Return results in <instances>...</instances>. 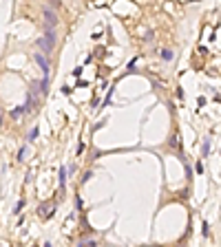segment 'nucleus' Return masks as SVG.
Segmentation results:
<instances>
[{
	"instance_id": "0eeeda50",
	"label": "nucleus",
	"mask_w": 221,
	"mask_h": 247,
	"mask_svg": "<svg viewBox=\"0 0 221 247\" xmlns=\"http://www.w3.org/2000/svg\"><path fill=\"white\" fill-rule=\"evenodd\" d=\"M27 150H29V146H27V143H24V146L20 148V152H18V161H22L24 157H27Z\"/></svg>"
},
{
	"instance_id": "9b49d317",
	"label": "nucleus",
	"mask_w": 221,
	"mask_h": 247,
	"mask_svg": "<svg viewBox=\"0 0 221 247\" xmlns=\"http://www.w3.org/2000/svg\"><path fill=\"white\" fill-rule=\"evenodd\" d=\"M22 207H24V201H20V203H18V205H16V207H13V214H18V212H20V210H22Z\"/></svg>"
},
{
	"instance_id": "20e7f679",
	"label": "nucleus",
	"mask_w": 221,
	"mask_h": 247,
	"mask_svg": "<svg viewBox=\"0 0 221 247\" xmlns=\"http://www.w3.org/2000/svg\"><path fill=\"white\" fill-rule=\"evenodd\" d=\"M53 210H55V207H53ZM53 210H51V205H46V203L38 207V212H40V216H42V218H49V216L53 214Z\"/></svg>"
},
{
	"instance_id": "9d476101",
	"label": "nucleus",
	"mask_w": 221,
	"mask_h": 247,
	"mask_svg": "<svg viewBox=\"0 0 221 247\" xmlns=\"http://www.w3.org/2000/svg\"><path fill=\"white\" fill-rule=\"evenodd\" d=\"M36 137H38V128H33V130H31V133H29V141H33V139H36Z\"/></svg>"
},
{
	"instance_id": "39448f33",
	"label": "nucleus",
	"mask_w": 221,
	"mask_h": 247,
	"mask_svg": "<svg viewBox=\"0 0 221 247\" xmlns=\"http://www.w3.org/2000/svg\"><path fill=\"white\" fill-rule=\"evenodd\" d=\"M24 110H27L24 106H16V108L11 110V117H13V119H18V117H22V115H24Z\"/></svg>"
},
{
	"instance_id": "423d86ee",
	"label": "nucleus",
	"mask_w": 221,
	"mask_h": 247,
	"mask_svg": "<svg viewBox=\"0 0 221 247\" xmlns=\"http://www.w3.org/2000/svg\"><path fill=\"white\" fill-rule=\"evenodd\" d=\"M66 177H69V170H66V168H60V188H64Z\"/></svg>"
},
{
	"instance_id": "6e6552de",
	"label": "nucleus",
	"mask_w": 221,
	"mask_h": 247,
	"mask_svg": "<svg viewBox=\"0 0 221 247\" xmlns=\"http://www.w3.org/2000/svg\"><path fill=\"white\" fill-rule=\"evenodd\" d=\"M161 58H164L166 62H170V60H173V51H168V49H164V51H161Z\"/></svg>"
},
{
	"instance_id": "f8f14e48",
	"label": "nucleus",
	"mask_w": 221,
	"mask_h": 247,
	"mask_svg": "<svg viewBox=\"0 0 221 247\" xmlns=\"http://www.w3.org/2000/svg\"><path fill=\"white\" fill-rule=\"evenodd\" d=\"M2 119H5V113H2V108H0V126H2Z\"/></svg>"
},
{
	"instance_id": "1a4fd4ad",
	"label": "nucleus",
	"mask_w": 221,
	"mask_h": 247,
	"mask_svg": "<svg viewBox=\"0 0 221 247\" xmlns=\"http://www.w3.org/2000/svg\"><path fill=\"white\" fill-rule=\"evenodd\" d=\"M201 152H204V157H208V155H210V141H204V146H201Z\"/></svg>"
},
{
	"instance_id": "7ed1b4c3",
	"label": "nucleus",
	"mask_w": 221,
	"mask_h": 247,
	"mask_svg": "<svg viewBox=\"0 0 221 247\" xmlns=\"http://www.w3.org/2000/svg\"><path fill=\"white\" fill-rule=\"evenodd\" d=\"M36 62H38V66L42 68V73H44V77H49V62L44 60V55L36 53Z\"/></svg>"
},
{
	"instance_id": "ddd939ff",
	"label": "nucleus",
	"mask_w": 221,
	"mask_h": 247,
	"mask_svg": "<svg viewBox=\"0 0 221 247\" xmlns=\"http://www.w3.org/2000/svg\"><path fill=\"white\" fill-rule=\"evenodd\" d=\"M44 247H51V243H44Z\"/></svg>"
},
{
	"instance_id": "f257e3e1",
	"label": "nucleus",
	"mask_w": 221,
	"mask_h": 247,
	"mask_svg": "<svg viewBox=\"0 0 221 247\" xmlns=\"http://www.w3.org/2000/svg\"><path fill=\"white\" fill-rule=\"evenodd\" d=\"M38 44L44 49L46 53L53 51V46H55V31H53V29H46V31H44V38H40Z\"/></svg>"
},
{
	"instance_id": "f03ea898",
	"label": "nucleus",
	"mask_w": 221,
	"mask_h": 247,
	"mask_svg": "<svg viewBox=\"0 0 221 247\" xmlns=\"http://www.w3.org/2000/svg\"><path fill=\"white\" fill-rule=\"evenodd\" d=\"M44 20H46V29H53L55 27V22H58V18H55V13L51 11V9H44Z\"/></svg>"
}]
</instances>
